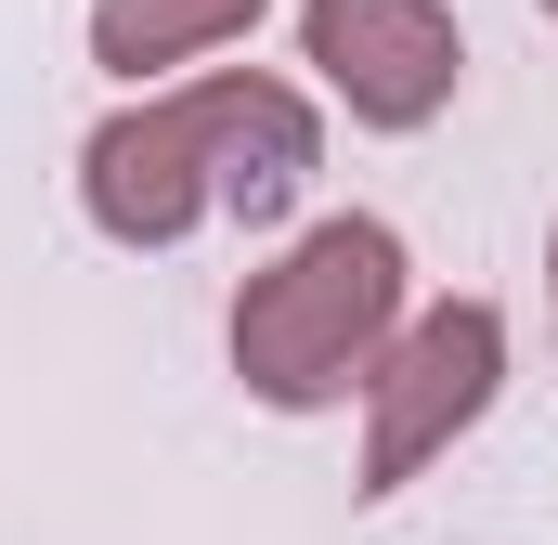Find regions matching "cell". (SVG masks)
<instances>
[{"label":"cell","mask_w":558,"mask_h":545,"mask_svg":"<svg viewBox=\"0 0 558 545\" xmlns=\"http://www.w3.org/2000/svg\"><path fill=\"white\" fill-rule=\"evenodd\" d=\"M325 169V118L312 92H286L260 65H221L195 92H143L78 143V208L118 247H182L195 221H286L299 182Z\"/></svg>","instance_id":"1"},{"label":"cell","mask_w":558,"mask_h":545,"mask_svg":"<svg viewBox=\"0 0 558 545\" xmlns=\"http://www.w3.org/2000/svg\"><path fill=\"white\" fill-rule=\"evenodd\" d=\"M403 338V234L390 221H312L274 272L234 286V377L274 415H325L377 377V351Z\"/></svg>","instance_id":"2"},{"label":"cell","mask_w":558,"mask_h":545,"mask_svg":"<svg viewBox=\"0 0 558 545\" xmlns=\"http://www.w3.org/2000/svg\"><path fill=\"white\" fill-rule=\"evenodd\" d=\"M507 390V312L494 299H441L416 312L390 351H377V377H364V481L351 494H403L428 455H454L481 415Z\"/></svg>","instance_id":"3"},{"label":"cell","mask_w":558,"mask_h":545,"mask_svg":"<svg viewBox=\"0 0 558 545\" xmlns=\"http://www.w3.org/2000/svg\"><path fill=\"white\" fill-rule=\"evenodd\" d=\"M299 65L364 131H428L468 78V39L441 0H299Z\"/></svg>","instance_id":"4"},{"label":"cell","mask_w":558,"mask_h":545,"mask_svg":"<svg viewBox=\"0 0 558 545\" xmlns=\"http://www.w3.org/2000/svg\"><path fill=\"white\" fill-rule=\"evenodd\" d=\"M247 26H260V0H92V65L156 78V65H195V52H221Z\"/></svg>","instance_id":"5"},{"label":"cell","mask_w":558,"mask_h":545,"mask_svg":"<svg viewBox=\"0 0 558 545\" xmlns=\"http://www.w3.org/2000/svg\"><path fill=\"white\" fill-rule=\"evenodd\" d=\"M546 312H558V234H546Z\"/></svg>","instance_id":"6"},{"label":"cell","mask_w":558,"mask_h":545,"mask_svg":"<svg viewBox=\"0 0 558 545\" xmlns=\"http://www.w3.org/2000/svg\"><path fill=\"white\" fill-rule=\"evenodd\" d=\"M546 26H558V0H546Z\"/></svg>","instance_id":"7"}]
</instances>
